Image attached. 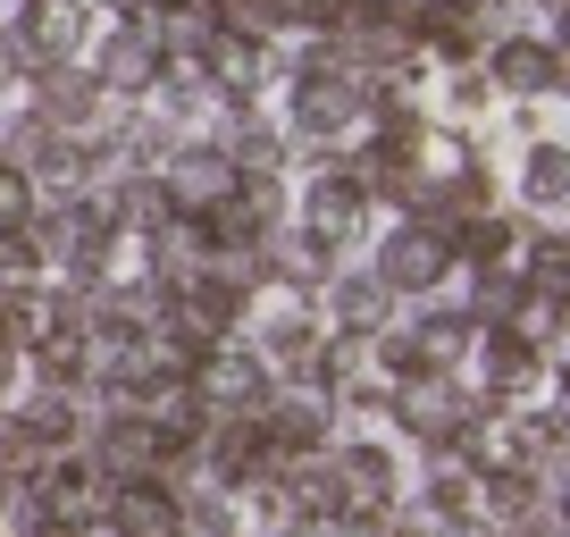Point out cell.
<instances>
[{
    "instance_id": "obj_1",
    "label": "cell",
    "mask_w": 570,
    "mask_h": 537,
    "mask_svg": "<svg viewBox=\"0 0 570 537\" xmlns=\"http://www.w3.org/2000/svg\"><path fill=\"white\" fill-rule=\"evenodd\" d=\"M261 361H227V353H202V387H194V403L210 394V403H227V412H261Z\"/></svg>"
},
{
    "instance_id": "obj_2",
    "label": "cell",
    "mask_w": 570,
    "mask_h": 537,
    "mask_svg": "<svg viewBox=\"0 0 570 537\" xmlns=\"http://www.w3.org/2000/svg\"><path fill=\"white\" fill-rule=\"evenodd\" d=\"M428 277H445V244L428 227H403L386 244V286H428Z\"/></svg>"
},
{
    "instance_id": "obj_3",
    "label": "cell",
    "mask_w": 570,
    "mask_h": 537,
    "mask_svg": "<svg viewBox=\"0 0 570 537\" xmlns=\"http://www.w3.org/2000/svg\"><path fill=\"white\" fill-rule=\"evenodd\" d=\"M495 76H503L512 92H546V85H553V51H546V42H503V51H495Z\"/></svg>"
},
{
    "instance_id": "obj_4",
    "label": "cell",
    "mask_w": 570,
    "mask_h": 537,
    "mask_svg": "<svg viewBox=\"0 0 570 537\" xmlns=\"http://www.w3.org/2000/svg\"><path fill=\"white\" fill-rule=\"evenodd\" d=\"M109 85H142V76H151V35H142V26H126L118 42H109Z\"/></svg>"
},
{
    "instance_id": "obj_5",
    "label": "cell",
    "mask_w": 570,
    "mask_h": 537,
    "mask_svg": "<svg viewBox=\"0 0 570 537\" xmlns=\"http://www.w3.org/2000/svg\"><path fill=\"white\" fill-rule=\"evenodd\" d=\"M487 378H495V387H520V378H529V344H487Z\"/></svg>"
},
{
    "instance_id": "obj_6",
    "label": "cell",
    "mask_w": 570,
    "mask_h": 537,
    "mask_svg": "<svg viewBox=\"0 0 570 537\" xmlns=\"http://www.w3.org/2000/svg\"><path fill=\"white\" fill-rule=\"evenodd\" d=\"M42 101H51L59 118H76V109L92 101V85H85V76H51V85H42Z\"/></svg>"
},
{
    "instance_id": "obj_7",
    "label": "cell",
    "mask_w": 570,
    "mask_h": 537,
    "mask_svg": "<svg viewBox=\"0 0 570 537\" xmlns=\"http://www.w3.org/2000/svg\"><path fill=\"white\" fill-rule=\"evenodd\" d=\"M26 202H35V194H26V177H18V168H0V235L26 218Z\"/></svg>"
},
{
    "instance_id": "obj_8",
    "label": "cell",
    "mask_w": 570,
    "mask_h": 537,
    "mask_svg": "<svg viewBox=\"0 0 570 537\" xmlns=\"http://www.w3.org/2000/svg\"><path fill=\"white\" fill-rule=\"evenodd\" d=\"M344 320L370 328V320H377V286H344Z\"/></svg>"
},
{
    "instance_id": "obj_9",
    "label": "cell",
    "mask_w": 570,
    "mask_h": 537,
    "mask_svg": "<svg viewBox=\"0 0 570 537\" xmlns=\"http://www.w3.org/2000/svg\"><path fill=\"white\" fill-rule=\"evenodd\" d=\"M529 185H537V194H553V185H562V152H537V168H529Z\"/></svg>"
}]
</instances>
